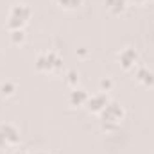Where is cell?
Returning <instances> with one entry per match:
<instances>
[{"mask_svg": "<svg viewBox=\"0 0 154 154\" xmlns=\"http://www.w3.org/2000/svg\"><path fill=\"white\" fill-rule=\"evenodd\" d=\"M138 79H140V81H143V82H152V81H154V75L149 72V70L142 68V70L138 72Z\"/></svg>", "mask_w": 154, "mask_h": 154, "instance_id": "ba28073f", "label": "cell"}, {"mask_svg": "<svg viewBox=\"0 0 154 154\" xmlns=\"http://www.w3.org/2000/svg\"><path fill=\"white\" fill-rule=\"evenodd\" d=\"M138 2H143V0H138Z\"/></svg>", "mask_w": 154, "mask_h": 154, "instance_id": "4fadbf2b", "label": "cell"}, {"mask_svg": "<svg viewBox=\"0 0 154 154\" xmlns=\"http://www.w3.org/2000/svg\"><path fill=\"white\" fill-rule=\"evenodd\" d=\"M70 99H72V102H74V104H81L82 100H86V93H82L81 90H79V91L75 90V91L72 93V97H70Z\"/></svg>", "mask_w": 154, "mask_h": 154, "instance_id": "9c48e42d", "label": "cell"}, {"mask_svg": "<svg viewBox=\"0 0 154 154\" xmlns=\"http://www.w3.org/2000/svg\"><path fill=\"white\" fill-rule=\"evenodd\" d=\"M120 61H122V65H124V66L133 65V63L136 61V52H134V50H131V48L124 50V52H122V56H120Z\"/></svg>", "mask_w": 154, "mask_h": 154, "instance_id": "5b68a950", "label": "cell"}, {"mask_svg": "<svg viewBox=\"0 0 154 154\" xmlns=\"http://www.w3.org/2000/svg\"><path fill=\"white\" fill-rule=\"evenodd\" d=\"M16 142H18L16 129H13L11 125H2L0 127V147L9 145V143H16Z\"/></svg>", "mask_w": 154, "mask_h": 154, "instance_id": "7a4b0ae2", "label": "cell"}, {"mask_svg": "<svg viewBox=\"0 0 154 154\" xmlns=\"http://www.w3.org/2000/svg\"><path fill=\"white\" fill-rule=\"evenodd\" d=\"M81 0H59V4H63L65 7H75Z\"/></svg>", "mask_w": 154, "mask_h": 154, "instance_id": "30bf717a", "label": "cell"}, {"mask_svg": "<svg viewBox=\"0 0 154 154\" xmlns=\"http://www.w3.org/2000/svg\"><path fill=\"white\" fill-rule=\"evenodd\" d=\"M106 106V97H102V95H99V97H93L91 100H90V108L93 109V111H99L100 108H104Z\"/></svg>", "mask_w": 154, "mask_h": 154, "instance_id": "8992f818", "label": "cell"}, {"mask_svg": "<svg viewBox=\"0 0 154 154\" xmlns=\"http://www.w3.org/2000/svg\"><path fill=\"white\" fill-rule=\"evenodd\" d=\"M36 154H47V152H36Z\"/></svg>", "mask_w": 154, "mask_h": 154, "instance_id": "8fae6325", "label": "cell"}, {"mask_svg": "<svg viewBox=\"0 0 154 154\" xmlns=\"http://www.w3.org/2000/svg\"><path fill=\"white\" fill-rule=\"evenodd\" d=\"M127 0H108V5L113 9V11H122L125 7Z\"/></svg>", "mask_w": 154, "mask_h": 154, "instance_id": "52a82bcc", "label": "cell"}, {"mask_svg": "<svg viewBox=\"0 0 154 154\" xmlns=\"http://www.w3.org/2000/svg\"><path fill=\"white\" fill-rule=\"evenodd\" d=\"M59 57L56 56V54H43V56H39L38 57V68L41 70H52V68H56V66H59Z\"/></svg>", "mask_w": 154, "mask_h": 154, "instance_id": "3957f363", "label": "cell"}, {"mask_svg": "<svg viewBox=\"0 0 154 154\" xmlns=\"http://www.w3.org/2000/svg\"><path fill=\"white\" fill-rule=\"evenodd\" d=\"M29 16H31V9H29L27 5H23V4H18V5H14V7L11 9V14H9V25L20 29V27L29 20Z\"/></svg>", "mask_w": 154, "mask_h": 154, "instance_id": "6da1fadb", "label": "cell"}, {"mask_svg": "<svg viewBox=\"0 0 154 154\" xmlns=\"http://www.w3.org/2000/svg\"><path fill=\"white\" fill-rule=\"evenodd\" d=\"M120 118H122V109H120L116 104L106 106V111H104V125H106L108 122H113V124H116Z\"/></svg>", "mask_w": 154, "mask_h": 154, "instance_id": "277c9868", "label": "cell"}, {"mask_svg": "<svg viewBox=\"0 0 154 154\" xmlns=\"http://www.w3.org/2000/svg\"><path fill=\"white\" fill-rule=\"evenodd\" d=\"M14 154H23V152H14Z\"/></svg>", "mask_w": 154, "mask_h": 154, "instance_id": "7c38bea8", "label": "cell"}]
</instances>
